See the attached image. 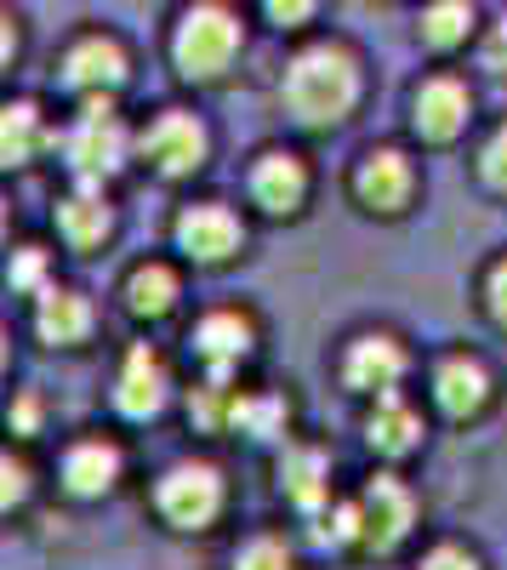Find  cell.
I'll use <instances>...</instances> for the list:
<instances>
[{"label": "cell", "instance_id": "6da1fadb", "mask_svg": "<svg viewBox=\"0 0 507 570\" xmlns=\"http://www.w3.org/2000/svg\"><path fill=\"white\" fill-rule=\"evenodd\" d=\"M280 98L297 126H337L359 104L354 52H342V46H308V52H297L280 80Z\"/></svg>", "mask_w": 507, "mask_h": 570}, {"label": "cell", "instance_id": "7a4b0ae2", "mask_svg": "<svg viewBox=\"0 0 507 570\" xmlns=\"http://www.w3.org/2000/svg\"><path fill=\"white\" fill-rule=\"evenodd\" d=\"M177 69L189 80H217L240 52V18L228 7H195L177 23Z\"/></svg>", "mask_w": 507, "mask_h": 570}, {"label": "cell", "instance_id": "3957f363", "mask_svg": "<svg viewBox=\"0 0 507 570\" xmlns=\"http://www.w3.org/2000/svg\"><path fill=\"white\" fill-rule=\"evenodd\" d=\"M126 149H131V137H126L115 104L109 98H86V109H80V120L69 131V171L80 183H103V177H115L126 166Z\"/></svg>", "mask_w": 507, "mask_h": 570}, {"label": "cell", "instance_id": "277c9868", "mask_svg": "<svg viewBox=\"0 0 507 570\" xmlns=\"http://www.w3.org/2000/svg\"><path fill=\"white\" fill-rule=\"evenodd\" d=\"M155 502H160V513L171 519L177 531H206L211 519L222 513V480H217L211 462H177L160 480Z\"/></svg>", "mask_w": 507, "mask_h": 570}, {"label": "cell", "instance_id": "5b68a950", "mask_svg": "<svg viewBox=\"0 0 507 570\" xmlns=\"http://www.w3.org/2000/svg\"><path fill=\"white\" fill-rule=\"evenodd\" d=\"M143 155L160 177H189L206 166V126L182 109H160L143 131Z\"/></svg>", "mask_w": 507, "mask_h": 570}, {"label": "cell", "instance_id": "8992f818", "mask_svg": "<svg viewBox=\"0 0 507 570\" xmlns=\"http://www.w3.org/2000/svg\"><path fill=\"white\" fill-rule=\"evenodd\" d=\"M359 519H365V548L394 553L410 537V525H417V502H410V491L394 480V473H377L359 497Z\"/></svg>", "mask_w": 507, "mask_h": 570}, {"label": "cell", "instance_id": "52a82bcc", "mask_svg": "<svg viewBox=\"0 0 507 570\" xmlns=\"http://www.w3.org/2000/svg\"><path fill=\"white\" fill-rule=\"evenodd\" d=\"M240 240H246L240 217L228 212V206H217V200H200V206H189V212L177 217V246L189 252V257H200V263H222V257H235V252H240Z\"/></svg>", "mask_w": 507, "mask_h": 570}, {"label": "cell", "instance_id": "ba28073f", "mask_svg": "<svg viewBox=\"0 0 507 570\" xmlns=\"http://www.w3.org/2000/svg\"><path fill=\"white\" fill-rule=\"evenodd\" d=\"M417 115V137H428V142H450L456 131L468 126V109H474V98H468V86L463 80H450V75H434V80H422V91H417V104H410Z\"/></svg>", "mask_w": 507, "mask_h": 570}, {"label": "cell", "instance_id": "9c48e42d", "mask_svg": "<svg viewBox=\"0 0 507 570\" xmlns=\"http://www.w3.org/2000/svg\"><path fill=\"white\" fill-rule=\"evenodd\" d=\"M342 376H348V389H354V394H377V400H388L394 383L405 376V348H399L394 337H359V343L348 348V360H342Z\"/></svg>", "mask_w": 507, "mask_h": 570}, {"label": "cell", "instance_id": "30bf717a", "mask_svg": "<svg viewBox=\"0 0 507 570\" xmlns=\"http://www.w3.org/2000/svg\"><path fill=\"white\" fill-rule=\"evenodd\" d=\"M120 80H126V52H120L109 35H86V40L69 46V58H63V86L103 98V91L120 86Z\"/></svg>", "mask_w": 507, "mask_h": 570}, {"label": "cell", "instance_id": "8fae6325", "mask_svg": "<svg viewBox=\"0 0 507 570\" xmlns=\"http://www.w3.org/2000/svg\"><path fill=\"white\" fill-rule=\"evenodd\" d=\"M251 195H257V206L274 212V217L297 212V206L308 200V166H302L297 155H286V149H268V155L251 166Z\"/></svg>", "mask_w": 507, "mask_h": 570}, {"label": "cell", "instance_id": "7c38bea8", "mask_svg": "<svg viewBox=\"0 0 507 570\" xmlns=\"http://www.w3.org/2000/svg\"><path fill=\"white\" fill-rule=\"evenodd\" d=\"M195 354L211 365V376H228V371H235L246 354H251V343H257V331H251V320L246 314H206L200 325H195Z\"/></svg>", "mask_w": 507, "mask_h": 570}, {"label": "cell", "instance_id": "4fadbf2b", "mask_svg": "<svg viewBox=\"0 0 507 570\" xmlns=\"http://www.w3.org/2000/svg\"><path fill=\"white\" fill-rule=\"evenodd\" d=\"M354 195L371 206V212H405L410 200V166L399 149H371L354 171Z\"/></svg>", "mask_w": 507, "mask_h": 570}, {"label": "cell", "instance_id": "5bb4252c", "mask_svg": "<svg viewBox=\"0 0 507 570\" xmlns=\"http://www.w3.org/2000/svg\"><path fill=\"white\" fill-rule=\"evenodd\" d=\"M434 394H439V405H445L456 422H468V416H479V411L490 405V376H485L479 360L450 354V360L434 371Z\"/></svg>", "mask_w": 507, "mask_h": 570}, {"label": "cell", "instance_id": "9a60e30c", "mask_svg": "<svg viewBox=\"0 0 507 570\" xmlns=\"http://www.w3.org/2000/svg\"><path fill=\"white\" fill-rule=\"evenodd\" d=\"M166 389H171V376L160 365V354L149 348H131L126 354V371H120V389H115V405L126 416H155L166 405Z\"/></svg>", "mask_w": 507, "mask_h": 570}, {"label": "cell", "instance_id": "2e32d148", "mask_svg": "<svg viewBox=\"0 0 507 570\" xmlns=\"http://www.w3.org/2000/svg\"><path fill=\"white\" fill-rule=\"evenodd\" d=\"M34 331H40V343H52V348H74V343H86V331H91V303L80 292L52 285V292H40Z\"/></svg>", "mask_w": 507, "mask_h": 570}, {"label": "cell", "instance_id": "e0dca14e", "mask_svg": "<svg viewBox=\"0 0 507 570\" xmlns=\"http://www.w3.org/2000/svg\"><path fill=\"white\" fill-rule=\"evenodd\" d=\"M115 480H120V451H115L109 440H80V445H69V456H63V485H69L74 497H103Z\"/></svg>", "mask_w": 507, "mask_h": 570}, {"label": "cell", "instance_id": "ac0fdd59", "mask_svg": "<svg viewBox=\"0 0 507 570\" xmlns=\"http://www.w3.org/2000/svg\"><path fill=\"white\" fill-rule=\"evenodd\" d=\"M280 491H286L302 513H314L319 502L331 497V462H326V451H314V445L286 451V462H280Z\"/></svg>", "mask_w": 507, "mask_h": 570}, {"label": "cell", "instance_id": "d6986e66", "mask_svg": "<svg viewBox=\"0 0 507 570\" xmlns=\"http://www.w3.org/2000/svg\"><path fill=\"white\" fill-rule=\"evenodd\" d=\"M365 440H371V451H382V456H405V451H417V440H422V416L410 411L399 394H388V400H377L371 416H365Z\"/></svg>", "mask_w": 507, "mask_h": 570}, {"label": "cell", "instance_id": "ffe728a7", "mask_svg": "<svg viewBox=\"0 0 507 570\" xmlns=\"http://www.w3.org/2000/svg\"><path fill=\"white\" fill-rule=\"evenodd\" d=\"M58 228H63V240L74 252H91V246L109 240L115 217H109V206L98 195H69V200H58Z\"/></svg>", "mask_w": 507, "mask_h": 570}, {"label": "cell", "instance_id": "44dd1931", "mask_svg": "<svg viewBox=\"0 0 507 570\" xmlns=\"http://www.w3.org/2000/svg\"><path fill=\"white\" fill-rule=\"evenodd\" d=\"M171 303H177V274H171L166 263L131 268V279H126V308H131L137 320H160V314H171Z\"/></svg>", "mask_w": 507, "mask_h": 570}, {"label": "cell", "instance_id": "7402d4cb", "mask_svg": "<svg viewBox=\"0 0 507 570\" xmlns=\"http://www.w3.org/2000/svg\"><path fill=\"white\" fill-rule=\"evenodd\" d=\"M40 137H46V126H40V109L34 104H7V166H23L34 149H40Z\"/></svg>", "mask_w": 507, "mask_h": 570}, {"label": "cell", "instance_id": "603a6c76", "mask_svg": "<svg viewBox=\"0 0 507 570\" xmlns=\"http://www.w3.org/2000/svg\"><path fill=\"white\" fill-rule=\"evenodd\" d=\"M468 23H474V7H463V0H450V7H428L422 12V40L428 46H456V40H468Z\"/></svg>", "mask_w": 507, "mask_h": 570}, {"label": "cell", "instance_id": "cb8c5ba5", "mask_svg": "<svg viewBox=\"0 0 507 570\" xmlns=\"http://www.w3.org/2000/svg\"><path fill=\"white\" fill-rule=\"evenodd\" d=\"M235 570H291V548L280 537H257V542L240 548Z\"/></svg>", "mask_w": 507, "mask_h": 570}, {"label": "cell", "instance_id": "d4e9b609", "mask_svg": "<svg viewBox=\"0 0 507 570\" xmlns=\"http://www.w3.org/2000/svg\"><path fill=\"white\" fill-rule=\"evenodd\" d=\"M479 177L496 188V195H507V126H496L485 137V149H479Z\"/></svg>", "mask_w": 507, "mask_h": 570}, {"label": "cell", "instance_id": "484cf974", "mask_svg": "<svg viewBox=\"0 0 507 570\" xmlns=\"http://www.w3.org/2000/svg\"><path fill=\"white\" fill-rule=\"evenodd\" d=\"M422 570H479V553H468L463 542H439V548L422 559Z\"/></svg>", "mask_w": 507, "mask_h": 570}, {"label": "cell", "instance_id": "4316f807", "mask_svg": "<svg viewBox=\"0 0 507 570\" xmlns=\"http://www.w3.org/2000/svg\"><path fill=\"white\" fill-rule=\"evenodd\" d=\"M485 308H490V320L507 331V257L490 268V279H485Z\"/></svg>", "mask_w": 507, "mask_h": 570}, {"label": "cell", "instance_id": "83f0119b", "mask_svg": "<svg viewBox=\"0 0 507 570\" xmlns=\"http://www.w3.org/2000/svg\"><path fill=\"white\" fill-rule=\"evenodd\" d=\"M23 497H29V468L7 456V508H18Z\"/></svg>", "mask_w": 507, "mask_h": 570}, {"label": "cell", "instance_id": "f1b7e54d", "mask_svg": "<svg viewBox=\"0 0 507 570\" xmlns=\"http://www.w3.org/2000/svg\"><path fill=\"white\" fill-rule=\"evenodd\" d=\"M12 279H18V285H34V279H40V252H23L18 268H12Z\"/></svg>", "mask_w": 507, "mask_h": 570}, {"label": "cell", "instance_id": "f546056e", "mask_svg": "<svg viewBox=\"0 0 507 570\" xmlns=\"http://www.w3.org/2000/svg\"><path fill=\"white\" fill-rule=\"evenodd\" d=\"M308 12H314V7H280V0H274V7H268V18L280 23V29H286V23H302Z\"/></svg>", "mask_w": 507, "mask_h": 570}, {"label": "cell", "instance_id": "4dcf8cb0", "mask_svg": "<svg viewBox=\"0 0 507 570\" xmlns=\"http://www.w3.org/2000/svg\"><path fill=\"white\" fill-rule=\"evenodd\" d=\"M490 69H507V29H496V40H490V58H485Z\"/></svg>", "mask_w": 507, "mask_h": 570}, {"label": "cell", "instance_id": "1f68e13d", "mask_svg": "<svg viewBox=\"0 0 507 570\" xmlns=\"http://www.w3.org/2000/svg\"><path fill=\"white\" fill-rule=\"evenodd\" d=\"M34 416H40V405H34V400H18V411H12V422L23 428V434H29V428H34Z\"/></svg>", "mask_w": 507, "mask_h": 570}]
</instances>
